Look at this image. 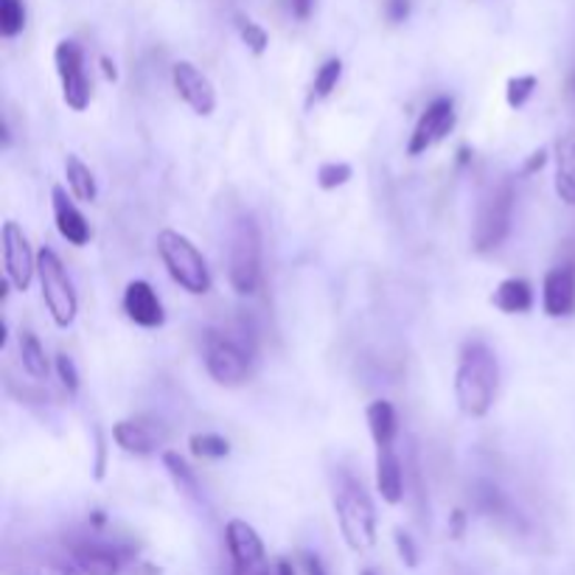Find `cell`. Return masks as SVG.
I'll list each match as a JSON object with an SVG mask.
<instances>
[{
	"label": "cell",
	"instance_id": "3",
	"mask_svg": "<svg viewBox=\"0 0 575 575\" xmlns=\"http://www.w3.org/2000/svg\"><path fill=\"white\" fill-rule=\"evenodd\" d=\"M158 252L177 287L186 289L188 295L211 293V272H208L202 252L188 236L177 234V230H160Z\"/></svg>",
	"mask_w": 575,
	"mask_h": 575
},
{
	"label": "cell",
	"instance_id": "34",
	"mask_svg": "<svg viewBox=\"0 0 575 575\" xmlns=\"http://www.w3.org/2000/svg\"><path fill=\"white\" fill-rule=\"evenodd\" d=\"M410 469H407V475H410V486H413V497H416V508H418V517L424 514V505H427V492H424V483H422V469H418V453L416 449H410Z\"/></svg>",
	"mask_w": 575,
	"mask_h": 575
},
{
	"label": "cell",
	"instance_id": "15",
	"mask_svg": "<svg viewBox=\"0 0 575 575\" xmlns=\"http://www.w3.org/2000/svg\"><path fill=\"white\" fill-rule=\"evenodd\" d=\"M166 438H169V433H166L163 424L147 422V418H121V422L112 424V440L121 446L123 453L141 455V458L158 453Z\"/></svg>",
	"mask_w": 575,
	"mask_h": 575
},
{
	"label": "cell",
	"instance_id": "4",
	"mask_svg": "<svg viewBox=\"0 0 575 575\" xmlns=\"http://www.w3.org/2000/svg\"><path fill=\"white\" fill-rule=\"evenodd\" d=\"M228 278L239 295H252L261 284V230L247 214L236 219L230 230Z\"/></svg>",
	"mask_w": 575,
	"mask_h": 575
},
{
	"label": "cell",
	"instance_id": "35",
	"mask_svg": "<svg viewBox=\"0 0 575 575\" xmlns=\"http://www.w3.org/2000/svg\"><path fill=\"white\" fill-rule=\"evenodd\" d=\"M394 539H396V551H399V558H401V562H405V567L416 569L418 567V558H422V556H418V545H416V542H413V536L405 534V531H401V528H396Z\"/></svg>",
	"mask_w": 575,
	"mask_h": 575
},
{
	"label": "cell",
	"instance_id": "22",
	"mask_svg": "<svg viewBox=\"0 0 575 575\" xmlns=\"http://www.w3.org/2000/svg\"><path fill=\"white\" fill-rule=\"evenodd\" d=\"M556 195L575 208V132L558 141L556 152Z\"/></svg>",
	"mask_w": 575,
	"mask_h": 575
},
{
	"label": "cell",
	"instance_id": "32",
	"mask_svg": "<svg viewBox=\"0 0 575 575\" xmlns=\"http://www.w3.org/2000/svg\"><path fill=\"white\" fill-rule=\"evenodd\" d=\"M239 37L256 57H261L267 51V46H270V34L259 23H252V20H239Z\"/></svg>",
	"mask_w": 575,
	"mask_h": 575
},
{
	"label": "cell",
	"instance_id": "29",
	"mask_svg": "<svg viewBox=\"0 0 575 575\" xmlns=\"http://www.w3.org/2000/svg\"><path fill=\"white\" fill-rule=\"evenodd\" d=\"M26 29V3L23 0H0V34L14 40Z\"/></svg>",
	"mask_w": 575,
	"mask_h": 575
},
{
	"label": "cell",
	"instance_id": "9",
	"mask_svg": "<svg viewBox=\"0 0 575 575\" xmlns=\"http://www.w3.org/2000/svg\"><path fill=\"white\" fill-rule=\"evenodd\" d=\"M225 542L234 562V575H272L265 542L245 519H230L225 525Z\"/></svg>",
	"mask_w": 575,
	"mask_h": 575
},
{
	"label": "cell",
	"instance_id": "43",
	"mask_svg": "<svg viewBox=\"0 0 575 575\" xmlns=\"http://www.w3.org/2000/svg\"><path fill=\"white\" fill-rule=\"evenodd\" d=\"M276 575H295L293 562H287V558H278V564H276Z\"/></svg>",
	"mask_w": 575,
	"mask_h": 575
},
{
	"label": "cell",
	"instance_id": "19",
	"mask_svg": "<svg viewBox=\"0 0 575 575\" xmlns=\"http://www.w3.org/2000/svg\"><path fill=\"white\" fill-rule=\"evenodd\" d=\"M376 492L388 505H399L407 492V469L396 449H376Z\"/></svg>",
	"mask_w": 575,
	"mask_h": 575
},
{
	"label": "cell",
	"instance_id": "36",
	"mask_svg": "<svg viewBox=\"0 0 575 575\" xmlns=\"http://www.w3.org/2000/svg\"><path fill=\"white\" fill-rule=\"evenodd\" d=\"M385 14L390 23H401L410 14V0H385Z\"/></svg>",
	"mask_w": 575,
	"mask_h": 575
},
{
	"label": "cell",
	"instance_id": "42",
	"mask_svg": "<svg viewBox=\"0 0 575 575\" xmlns=\"http://www.w3.org/2000/svg\"><path fill=\"white\" fill-rule=\"evenodd\" d=\"M101 71H105V77L110 79V82H116L118 79V71H116V62H112L110 57H101Z\"/></svg>",
	"mask_w": 575,
	"mask_h": 575
},
{
	"label": "cell",
	"instance_id": "25",
	"mask_svg": "<svg viewBox=\"0 0 575 575\" xmlns=\"http://www.w3.org/2000/svg\"><path fill=\"white\" fill-rule=\"evenodd\" d=\"M20 363H23V370L31 376V379H46L48 376V357L46 348L40 346L31 331H23L20 335Z\"/></svg>",
	"mask_w": 575,
	"mask_h": 575
},
{
	"label": "cell",
	"instance_id": "8",
	"mask_svg": "<svg viewBox=\"0 0 575 575\" xmlns=\"http://www.w3.org/2000/svg\"><path fill=\"white\" fill-rule=\"evenodd\" d=\"M53 66L62 82V99L71 110L82 112L90 105V79L85 73V51L79 42L62 40L53 48Z\"/></svg>",
	"mask_w": 575,
	"mask_h": 575
},
{
	"label": "cell",
	"instance_id": "14",
	"mask_svg": "<svg viewBox=\"0 0 575 575\" xmlns=\"http://www.w3.org/2000/svg\"><path fill=\"white\" fill-rule=\"evenodd\" d=\"M171 85H175L177 96L186 101L197 116H211L217 110V90H214L211 79L195 66V62H175L171 66Z\"/></svg>",
	"mask_w": 575,
	"mask_h": 575
},
{
	"label": "cell",
	"instance_id": "30",
	"mask_svg": "<svg viewBox=\"0 0 575 575\" xmlns=\"http://www.w3.org/2000/svg\"><path fill=\"white\" fill-rule=\"evenodd\" d=\"M539 88V79L531 77V73H523V77H510L508 85H505V101H508L510 110H523L528 105L531 96Z\"/></svg>",
	"mask_w": 575,
	"mask_h": 575
},
{
	"label": "cell",
	"instance_id": "2",
	"mask_svg": "<svg viewBox=\"0 0 575 575\" xmlns=\"http://www.w3.org/2000/svg\"><path fill=\"white\" fill-rule=\"evenodd\" d=\"M335 514L340 534L351 551L365 553L376 545V508L365 492L363 480L348 472H337Z\"/></svg>",
	"mask_w": 575,
	"mask_h": 575
},
{
	"label": "cell",
	"instance_id": "20",
	"mask_svg": "<svg viewBox=\"0 0 575 575\" xmlns=\"http://www.w3.org/2000/svg\"><path fill=\"white\" fill-rule=\"evenodd\" d=\"M368 429L370 438H374L376 449H394L396 435H399V418H396V410L390 401L379 399L368 405Z\"/></svg>",
	"mask_w": 575,
	"mask_h": 575
},
{
	"label": "cell",
	"instance_id": "18",
	"mask_svg": "<svg viewBox=\"0 0 575 575\" xmlns=\"http://www.w3.org/2000/svg\"><path fill=\"white\" fill-rule=\"evenodd\" d=\"M542 306L545 315L567 317L575 311V272L569 267H553L542 284Z\"/></svg>",
	"mask_w": 575,
	"mask_h": 575
},
{
	"label": "cell",
	"instance_id": "28",
	"mask_svg": "<svg viewBox=\"0 0 575 575\" xmlns=\"http://www.w3.org/2000/svg\"><path fill=\"white\" fill-rule=\"evenodd\" d=\"M475 505L480 514H486V517H505V514H508V503H505L503 492L488 480L477 483L475 486Z\"/></svg>",
	"mask_w": 575,
	"mask_h": 575
},
{
	"label": "cell",
	"instance_id": "6",
	"mask_svg": "<svg viewBox=\"0 0 575 575\" xmlns=\"http://www.w3.org/2000/svg\"><path fill=\"white\" fill-rule=\"evenodd\" d=\"M37 276H40L42 300H46L48 311H51L53 324H57L59 329L73 326L79 311L77 289H73V281L71 276H68L62 259H59L51 247H42V250L37 252Z\"/></svg>",
	"mask_w": 575,
	"mask_h": 575
},
{
	"label": "cell",
	"instance_id": "5",
	"mask_svg": "<svg viewBox=\"0 0 575 575\" xmlns=\"http://www.w3.org/2000/svg\"><path fill=\"white\" fill-rule=\"evenodd\" d=\"M510 219H514V182L499 180L483 195L472 228V247L477 252H492L508 239Z\"/></svg>",
	"mask_w": 575,
	"mask_h": 575
},
{
	"label": "cell",
	"instance_id": "41",
	"mask_svg": "<svg viewBox=\"0 0 575 575\" xmlns=\"http://www.w3.org/2000/svg\"><path fill=\"white\" fill-rule=\"evenodd\" d=\"M464 528H466V514H464V510H455V514H453V536H455V539H460V536H464Z\"/></svg>",
	"mask_w": 575,
	"mask_h": 575
},
{
	"label": "cell",
	"instance_id": "7",
	"mask_svg": "<svg viewBox=\"0 0 575 575\" xmlns=\"http://www.w3.org/2000/svg\"><path fill=\"white\" fill-rule=\"evenodd\" d=\"M250 354L245 343L236 337L222 335V331H206V346H202V357H206V370L217 385L225 388H236L245 385L250 376Z\"/></svg>",
	"mask_w": 575,
	"mask_h": 575
},
{
	"label": "cell",
	"instance_id": "33",
	"mask_svg": "<svg viewBox=\"0 0 575 575\" xmlns=\"http://www.w3.org/2000/svg\"><path fill=\"white\" fill-rule=\"evenodd\" d=\"M57 374H59V381H62V388L68 390V396H77L79 394V370H77V363H73L68 354H57Z\"/></svg>",
	"mask_w": 575,
	"mask_h": 575
},
{
	"label": "cell",
	"instance_id": "26",
	"mask_svg": "<svg viewBox=\"0 0 575 575\" xmlns=\"http://www.w3.org/2000/svg\"><path fill=\"white\" fill-rule=\"evenodd\" d=\"M340 77H343V59H337V57L326 59L324 66L317 68V73H315V82H311L309 101L329 99V96L335 93L337 85H340Z\"/></svg>",
	"mask_w": 575,
	"mask_h": 575
},
{
	"label": "cell",
	"instance_id": "11",
	"mask_svg": "<svg viewBox=\"0 0 575 575\" xmlns=\"http://www.w3.org/2000/svg\"><path fill=\"white\" fill-rule=\"evenodd\" d=\"M0 241H3V267H7V278L18 293H26L31 287V278L37 272V256L29 245V236L23 234L18 222H3L0 230Z\"/></svg>",
	"mask_w": 575,
	"mask_h": 575
},
{
	"label": "cell",
	"instance_id": "31",
	"mask_svg": "<svg viewBox=\"0 0 575 575\" xmlns=\"http://www.w3.org/2000/svg\"><path fill=\"white\" fill-rule=\"evenodd\" d=\"M354 177V169L348 163H324L317 169V186L324 191H335V188L346 186Z\"/></svg>",
	"mask_w": 575,
	"mask_h": 575
},
{
	"label": "cell",
	"instance_id": "23",
	"mask_svg": "<svg viewBox=\"0 0 575 575\" xmlns=\"http://www.w3.org/2000/svg\"><path fill=\"white\" fill-rule=\"evenodd\" d=\"M66 177H68V191L73 195V200L79 202H96L99 197V186H96V177L77 155H68L66 158Z\"/></svg>",
	"mask_w": 575,
	"mask_h": 575
},
{
	"label": "cell",
	"instance_id": "38",
	"mask_svg": "<svg viewBox=\"0 0 575 575\" xmlns=\"http://www.w3.org/2000/svg\"><path fill=\"white\" fill-rule=\"evenodd\" d=\"M289 9L298 20H309L315 12V0H289Z\"/></svg>",
	"mask_w": 575,
	"mask_h": 575
},
{
	"label": "cell",
	"instance_id": "40",
	"mask_svg": "<svg viewBox=\"0 0 575 575\" xmlns=\"http://www.w3.org/2000/svg\"><path fill=\"white\" fill-rule=\"evenodd\" d=\"M564 267H569V270L575 272V236L573 239H567V245H564Z\"/></svg>",
	"mask_w": 575,
	"mask_h": 575
},
{
	"label": "cell",
	"instance_id": "27",
	"mask_svg": "<svg viewBox=\"0 0 575 575\" xmlns=\"http://www.w3.org/2000/svg\"><path fill=\"white\" fill-rule=\"evenodd\" d=\"M188 446H191V455L202 460H222L230 455L228 438L217 433H195L188 438Z\"/></svg>",
	"mask_w": 575,
	"mask_h": 575
},
{
	"label": "cell",
	"instance_id": "39",
	"mask_svg": "<svg viewBox=\"0 0 575 575\" xmlns=\"http://www.w3.org/2000/svg\"><path fill=\"white\" fill-rule=\"evenodd\" d=\"M545 163H547V152H545V149H539V152H534L528 160H525L523 171H525V175H534V171H539Z\"/></svg>",
	"mask_w": 575,
	"mask_h": 575
},
{
	"label": "cell",
	"instance_id": "37",
	"mask_svg": "<svg viewBox=\"0 0 575 575\" xmlns=\"http://www.w3.org/2000/svg\"><path fill=\"white\" fill-rule=\"evenodd\" d=\"M300 562H304L306 575H329V573H326L324 562H320V556H315V553H304V556H300Z\"/></svg>",
	"mask_w": 575,
	"mask_h": 575
},
{
	"label": "cell",
	"instance_id": "10",
	"mask_svg": "<svg viewBox=\"0 0 575 575\" xmlns=\"http://www.w3.org/2000/svg\"><path fill=\"white\" fill-rule=\"evenodd\" d=\"M455 101L449 96H438L435 101H429L427 110L418 116L416 127H413L410 143H407V152L416 158V155H424L427 149H433L435 143L444 141L449 132L455 130Z\"/></svg>",
	"mask_w": 575,
	"mask_h": 575
},
{
	"label": "cell",
	"instance_id": "17",
	"mask_svg": "<svg viewBox=\"0 0 575 575\" xmlns=\"http://www.w3.org/2000/svg\"><path fill=\"white\" fill-rule=\"evenodd\" d=\"M73 195H68L62 186L51 188V206H53V222H57L59 236L73 247H85L93 236L90 222L85 219V214L79 211L77 202L71 200Z\"/></svg>",
	"mask_w": 575,
	"mask_h": 575
},
{
	"label": "cell",
	"instance_id": "46",
	"mask_svg": "<svg viewBox=\"0 0 575 575\" xmlns=\"http://www.w3.org/2000/svg\"><path fill=\"white\" fill-rule=\"evenodd\" d=\"M359 575H376V573H370V569H363V573H359Z\"/></svg>",
	"mask_w": 575,
	"mask_h": 575
},
{
	"label": "cell",
	"instance_id": "13",
	"mask_svg": "<svg viewBox=\"0 0 575 575\" xmlns=\"http://www.w3.org/2000/svg\"><path fill=\"white\" fill-rule=\"evenodd\" d=\"M73 562H77L82 575H118L123 562H130L132 551L121 545H110V542L99 539H77L68 542Z\"/></svg>",
	"mask_w": 575,
	"mask_h": 575
},
{
	"label": "cell",
	"instance_id": "12",
	"mask_svg": "<svg viewBox=\"0 0 575 575\" xmlns=\"http://www.w3.org/2000/svg\"><path fill=\"white\" fill-rule=\"evenodd\" d=\"M3 575H82L71 551H53V547H26L20 556L9 553L3 562Z\"/></svg>",
	"mask_w": 575,
	"mask_h": 575
},
{
	"label": "cell",
	"instance_id": "16",
	"mask_svg": "<svg viewBox=\"0 0 575 575\" xmlns=\"http://www.w3.org/2000/svg\"><path fill=\"white\" fill-rule=\"evenodd\" d=\"M123 311L141 329H160L166 324V311L158 293L147 281H130L123 289Z\"/></svg>",
	"mask_w": 575,
	"mask_h": 575
},
{
	"label": "cell",
	"instance_id": "44",
	"mask_svg": "<svg viewBox=\"0 0 575 575\" xmlns=\"http://www.w3.org/2000/svg\"><path fill=\"white\" fill-rule=\"evenodd\" d=\"M469 160H472V152H469V149H466V147H460V149H458V163L466 166V163H469Z\"/></svg>",
	"mask_w": 575,
	"mask_h": 575
},
{
	"label": "cell",
	"instance_id": "45",
	"mask_svg": "<svg viewBox=\"0 0 575 575\" xmlns=\"http://www.w3.org/2000/svg\"><path fill=\"white\" fill-rule=\"evenodd\" d=\"M569 93H573V99H575V73H573V79H569Z\"/></svg>",
	"mask_w": 575,
	"mask_h": 575
},
{
	"label": "cell",
	"instance_id": "1",
	"mask_svg": "<svg viewBox=\"0 0 575 575\" xmlns=\"http://www.w3.org/2000/svg\"><path fill=\"white\" fill-rule=\"evenodd\" d=\"M499 365L486 343H466L460 351L458 370H455V399L464 416L483 418L488 416L497 396Z\"/></svg>",
	"mask_w": 575,
	"mask_h": 575
},
{
	"label": "cell",
	"instance_id": "24",
	"mask_svg": "<svg viewBox=\"0 0 575 575\" xmlns=\"http://www.w3.org/2000/svg\"><path fill=\"white\" fill-rule=\"evenodd\" d=\"M163 466L166 472L171 475V480H175V486L180 488L182 494H186L188 499H195V503H202V488H200V480H197L195 469L186 464V460L180 458L177 453H163Z\"/></svg>",
	"mask_w": 575,
	"mask_h": 575
},
{
	"label": "cell",
	"instance_id": "21",
	"mask_svg": "<svg viewBox=\"0 0 575 575\" xmlns=\"http://www.w3.org/2000/svg\"><path fill=\"white\" fill-rule=\"evenodd\" d=\"M492 304L497 306L503 315H525L534 306V289L523 278H505L499 287L494 289Z\"/></svg>",
	"mask_w": 575,
	"mask_h": 575
}]
</instances>
